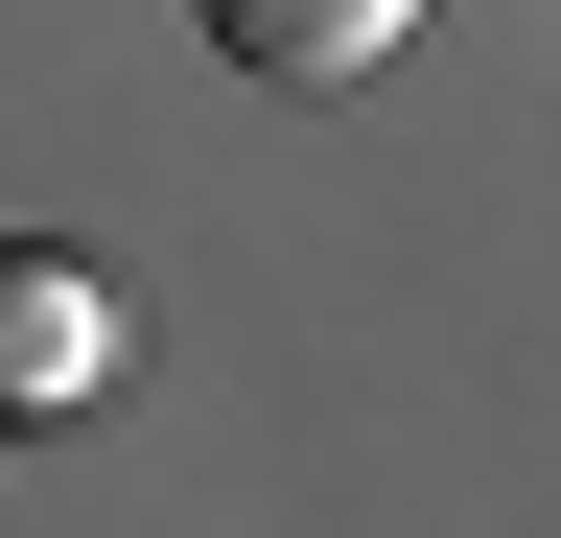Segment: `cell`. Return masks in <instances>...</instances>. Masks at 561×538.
<instances>
[{
	"label": "cell",
	"instance_id": "2",
	"mask_svg": "<svg viewBox=\"0 0 561 538\" xmlns=\"http://www.w3.org/2000/svg\"><path fill=\"white\" fill-rule=\"evenodd\" d=\"M210 47H234L257 94H351V71L421 47V0H210Z\"/></svg>",
	"mask_w": 561,
	"mask_h": 538
},
{
	"label": "cell",
	"instance_id": "1",
	"mask_svg": "<svg viewBox=\"0 0 561 538\" xmlns=\"http://www.w3.org/2000/svg\"><path fill=\"white\" fill-rule=\"evenodd\" d=\"M117 375V305L70 282L47 234H0V422H47V398H94Z\"/></svg>",
	"mask_w": 561,
	"mask_h": 538
}]
</instances>
